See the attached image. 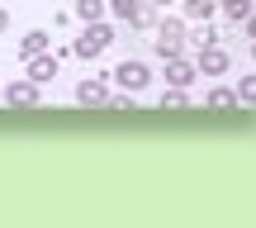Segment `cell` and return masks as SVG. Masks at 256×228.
Instances as JSON below:
<instances>
[{"mask_svg": "<svg viewBox=\"0 0 256 228\" xmlns=\"http://www.w3.org/2000/svg\"><path fill=\"white\" fill-rule=\"evenodd\" d=\"M152 48H156V57H180L185 53V19H162L156 24V38H152Z\"/></svg>", "mask_w": 256, "mask_h": 228, "instance_id": "1", "label": "cell"}, {"mask_svg": "<svg viewBox=\"0 0 256 228\" xmlns=\"http://www.w3.org/2000/svg\"><path fill=\"white\" fill-rule=\"evenodd\" d=\"M110 43H114V29L104 24V19H95V24H86V34L76 38V48H72V53H76V57H100Z\"/></svg>", "mask_w": 256, "mask_h": 228, "instance_id": "2", "label": "cell"}, {"mask_svg": "<svg viewBox=\"0 0 256 228\" xmlns=\"http://www.w3.org/2000/svg\"><path fill=\"white\" fill-rule=\"evenodd\" d=\"M114 81H119V91H128V95H138L147 81H152V72H147V62H138V57H128V62H119L114 67Z\"/></svg>", "mask_w": 256, "mask_h": 228, "instance_id": "3", "label": "cell"}, {"mask_svg": "<svg viewBox=\"0 0 256 228\" xmlns=\"http://www.w3.org/2000/svg\"><path fill=\"white\" fill-rule=\"evenodd\" d=\"M0 95H5V105H38V100H43V86L28 81V76H19V81L0 86Z\"/></svg>", "mask_w": 256, "mask_h": 228, "instance_id": "4", "label": "cell"}, {"mask_svg": "<svg viewBox=\"0 0 256 228\" xmlns=\"http://www.w3.org/2000/svg\"><path fill=\"white\" fill-rule=\"evenodd\" d=\"M194 67H200V76H223V72L232 67V57L223 53L218 43H204V48H200V62H194Z\"/></svg>", "mask_w": 256, "mask_h": 228, "instance_id": "5", "label": "cell"}, {"mask_svg": "<svg viewBox=\"0 0 256 228\" xmlns=\"http://www.w3.org/2000/svg\"><path fill=\"white\" fill-rule=\"evenodd\" d=\"M24 76L28 81H38V86H48L57 76V53H38V57H28L24 62Z\"/></svg>", "mask_w": 256, "mask_h": 228, "instance_id": "6", "label": "cell"}, {"mask_svg": "<svg viewBox=\"0 0 256 228\" xmlns=\"http://www.w3.org/2000/svg\"><path fill=\"white\" fill-rule=\"evenodd\" d=\"M194 76H200L194 62H185V57H166V86H180V91H185Z\"/></svg>", "mask_w": 256, "mask_h": 228, "instance_id": "7", "label": "cell"}, {"mask_svg": "<svg viewBox=\"0 0 256 228\" xmlns=\"http://www.w3.org/2000/svg\"><path fill=\"white\" fill-rule=\"evenodd\" d=\"M110 100V86L100 81V76H86L81 86H76V105H104Z\"/></svg>", "mask_w": 256, "mask_h": 228, "instance_id": "8", "label": "cell"}, {"mask_svg": "<svg viewBox=\"0 0 256 228\" xmlns=\"http://www.w3.org/2000/svg\"><path fill=\"white\" fill-rule=\"evenodd\" d=\"M48 43H52V38H48V29H28L24 38H19V57H38V53H48Z\"/></svg>", "mask_w": 256, "mask_h": 228, "instance_id": "9", "label": "cell"}, {"mask_svg": "<svg viewBox=\"0 0 256 228\" xmlns=\"http://www.w3.org/2000/svg\"><path fill=\"white\" fill-rule=\"evenodd\" d=\"M180 15L190 19V24H204V19H214V15H218V0H185V5H180Z\"/></svg>", "mask_w": 256, "mask_h": 228, "instance_id": "10", "label": "cell"}, {"mask_svg": "<svg viewBox=\"0 0 256 228\" xmlns=\"http://www.w3.org/2000/svg\"><path fill=\"white\" fill-rule=\"evenodd\" d=\"M218 10H223V19H228V24H242L256 5H252V0H218Z\"/></svg>", "mask_w": 256, "mask_h": 228, "instance_id": "11", "label": "cell"}, {"mask_svg": "<svg viewBox=\"0 0 256 228\" xmlns=\"http://www.w3.org/2000/svg\"><path fill=\"white\" fill-rule=\"evenodd\" d=\"M209 110H238V91H228V86H214V91H209Z\"/></svg>", "mask_w": 256, "mask_h": 228, "instance_id": "12", "label": "cell"}, {"mask_svg": "<svg viewBox=\"0 0 256 228\" xmlns=\"http://www.w3.org/2000/svg\"><path fill=\"white\" fill-rule=\"evenodd\" d=\"M76 19H81V24L104 19V0H76Z\"/></svg>", "mask_w": 256, "mask_h": 228, "instance_id": "13", "label": "cell"}, {"mask_svg": "<svg viewBox=\"0 0 256 228\" xmlns=\"http://www.w3.org/2000/svg\"><path fill=\"white\" fill-rule=\"evenodd\" d=\"M152 24H156V5H147V0H142V5L133 10V19H128V29H152Z\"/></svg>", "mask_w": 256, "mask_h": 228, "instance_id": "14", "label": "cell"}, {"mask_svg": "<svg viewBox=\"0 0 256 228\" xmlns=\"http://www.w3.org/2000/svg\"><path fill=\"white\" fill-rule=\"evenodd\" d=\"M138 5H142V0H104V10H110L114 19H124V24L133 19V10H138Z\"/></svg>", "mask_w": 256, "mask_h": 228, "instance_id": "15", "label": "cell"}, {"mask_svg": "<svg viewBox=\"0 0 256 228\" xmlns=\"http://www.w3.org/2000/svg\"><path fill=\"white\" fill-rule=\"evenodd\" d=\"M185 105H190V100H185L180 86H166V91H162V110H185Z\"/></svg>", "mask_w": 256, "mask_h": 228, "instance_id": "16", "label": "cell"}, {"mask_svg": "<svg viewBox=\"0 0 256 228\" xmlns=\"http://www.w3.org/2000/svg\"><path fill=\"white\" fill-rule=\"evenodd\" d=\"M232 91H238V105H256V76H242Z\"/></svg>", "mask_w": 256, "mask_h": 228, "instance_id": "17", "label": "cell"}, {"mask_svg": "<svg viewBox=\"0 0 256 228\" xmlns=\"http://www.w3.org/2000/svg\"><path fill=\"white\" fill-rule=\"evenodd\" d=\"M185 38H194V43L204 48V43H218L223 34H218V29H209V19H204V29H194V34H185Z\"/></svg>", "mask_w": 256, "mask_h": 228, "instance_id": "18", "label": "cell"}, {"mask_svg": "<svg viewBox=\"0 0 256 228\" xmlns=\"http://www.w3.org/2000/svg\"><path fill=\"white\" fill-rule=\"evenodd\" d=\"M104 105H110V110H119V114H124V110L133 114V95H128V91H124V95H110V100H104Z\"/></svg>", "mask_w": 256, "mask_h": 228, "instance_id": "19", "label": "cell"}, {"mask_svg": "<svg viewBox=\"0 0 256 228\" xmlns=\"http://www.w3.org/2000/svg\"><path fill=\"white\" fill-rule=\"evenodd\" d=\"M242 24H247V38H256V10H252L247 19H242Z\"/></svg>", "mask_w": 256, "mask_h": 228, "instance_id": "20", "label": "cell"}, {"mask_svg": "<svg viewBox=\"0 0 256 228\" xmlns=\"http://www.w3.org/2000/svg\"><path fill=\"white\" fill-rule=\"evenodd\" d=\"M5 29H10V15H5V5H0V34H5Z\"/></svg>", "mask_w": 256, "mask_h": 228, "instance_id": "21", "label": "cell"}, {"mask_svg": "<svg viewBox=\"0 0 256 228\" xmlns=\"http://www.w3.org/2000/svg\"><path fill=\"white\" fill-rule=\"evenodd\" d=\"M147 5H171V0H147Z\"/></svg>", "mask_w": 256, "mask_h": 228, "instance_id": "22", "label": "cell"}, {"mask_svg": "<svg viewBox=\"0 0 256 228\" xmlns=\"http://www.w3.org/2000/svg\"><path fill=\"white\" fill-rule=\"evenodd\" d=\"M252 57H256V38H252Z\"/></svg>", "mask_w": 256, "mask_h": 228, "instance_id": "23", "label": "cell"}]
</instances>
